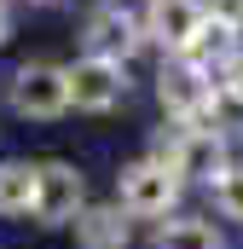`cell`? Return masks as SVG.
Returning a JSON list of instances; mask_svg holds the SVG:
<instances>
[{"mask_svg":"<svg viewBox=\"0 0 243 249\" xmlns=\"http://www.w3.org/2000/svg\"><path fill=\"white\" fill-rule=\"evenodd\" d=\"M151 162H162L174 180H208V186L232 168V162H226V139H220L214 127H191V122L174 127L168 139H156V157H151Z\"/></svg>","mask_w":243,"mask_h":249,"instance_id":"1","label":"cell"},{"mask_svg":"<svg viewBox=\"0 0 243 249\" xmlns=\"http://www.w3.org/2000/svg\"><path fill=\"white\" fill-rule=\"evenodd\" d=\"M87 209V180H81V168L75 162H35V203H29V214L41 220V226H64V220H75Z\"/></svg>","mask_w":243,"mask_h":249,"instance_id":"2","label":"cell"},{"mask_svg":"<svg viewBox=\"0 0 243 249\" xmlns=\"http://www.w3.org/2000/svg\"><path fill=\"white\" fill-rule=\"evenodd\" d=\"M64 93H69V105L75 110H110V105H122V93H127V70H122V58H75L69 70H64Z\"/></svg>","mask_w":243,"mask_h":249,"instance_id":"3","label":"cell"},{"mask_svg":"<svg viewBox=\"0 0 243 249\" xmlns=\"http://www.w3.org/2000/svg\"><path fill=\"white\" fill-rule=\"evenodd\" d=\"M12 105L35 122H52L69 110V93H64V70L58 64H23L12 75Z\"/></svg>","mask_w":243,"mask_h":249,"instance_id":"4","label":"cell"},{"mask_svg":"<svg viewBox=\"0 0 243 249\" xmlns=\"http://www.w3.org/2000/svg\"><path fill=\"white\" fill-rule=\"evenodd\" d=\"M180 197V180L162 168V162H133L122 168V214H168Z\"/></svg>","mask_w":243,"mask_h":249,"instance_id":"5","label":"cell"},{"mask_svg":"<svg viewBox=\"0 0 243 249\" xmlns=\"http://www.w3.org/2000/svg\"><path fill=\"white\" fill-rule=\"evenodd\" d=\"M156 93H162V110H174L180 122H203V116H208V99H214V81L180 58V64H168V70H162Z\"/></svg>","mask_w":243,"mask_h":249,"instance_id":"6","label":"cell"},{"mask_svg":"<svg viewBox=\"0 0 243 249\" xmlns=\"http://www.w3.org/2000/svg\"><path fill=\"white\" fill-rule=\"evenodd\" d=\"M197 29H203V6H197V0H151V35H156L162 47L185 53V47L197 41Z\"/></svg>","mask_w":243,"mask_h":249,"instance_id":"7","label":"cell"},{"mask_svg":"<svg viewBox=\"0 0 243 249\" xmlns=\"http://www.w3.org/2000/svg\"><path fill=\"white\" fill-rule=\"evenodd\" d=\"M185 64L191 70H203V75H214V70H238V29H226V23H214V18H203V29H197V41L185 47Z\"/></svg>","mask_w":243,"mask_h":249,"instance_id":"8","label":"cell"},{"mask_svg":"<svg viewBox=\"0 0 243 249\" xmlns=\"http://www.w3.org/2000/svg\"><path fill=\"white\" fill-rule=\"evenodd\" d=\"M87 47H93V58H127L133 47H139V23L122 12V6H110V12H93L87 18Z\"/></svg>","mask_w":243,"mask_h":249,"instance_id":"9","label":"cell"},{"mask_svg":"<svg viewBox=\"0 0 243 249\" xmlns=\"http://www.w3.org/2000/svg\"><path fill=\"white\" fill-rule=\"evenodd\" d=\"M75 244L81 249H127V220L122 209H81L75 214Z\"/></svg>","mask_w":243,"mask_h":249,"instance_id":"10","label":"cell"},{"mask_svg":"<svg viewBox=\"0 0 243 249\" xmlns=\"http://www.w3.org/2000/svg\"><path fill=\"white\" fill-rule=\"evenodd\" d=\"M29 203H35V168L0 162V214H29Z\"/></svg>","mask_w":243,"mask_h":249,"instance_id":"11","label":"cell"},{"mask_svg":"<svg viewBox=\"0 0 243 249\" xmlns=\"http://www.w3.org/2000/svg\"><path fill=\"white\" fill-rule=\"evenodd\" d=\"M156 249H226V238L208 220H168L156 232Z\"/></svg>","mask_w":243,"mask_h":249,"instance_id":"12","label":"cell"},{"mask_svg":"<svg viewBox=\"0 0 243 249\" xmlns=\"http://www.w3.org/2000/svg\"><path fill=\"white\" fill-rule=\"evenodd\" d=\"M214 203L226 220H243V162H232L220 180H214Z\"/></svg>","mask_w":243,"mask_h":249,"instance_id":"13","label":"cell"},{"mask_svg":"<svg viewBox=\"0 0 243 249\" xmlns=\"http://www.w3.org/2000/svg\"><path fill=\"white\" fill-rule=\"evenodd\" d=\"M208 116H214V133H220V139H226V133L238 139V133H243V105L232 99V93H226V87L208 99Z\"/></svg>","mask_w":243,"mask_h":249,"instance_id":"14","label":"cell"},{"mask_svg":"<svg viewBox=\"0 0 243 249\" xmlns=\"http://www.w3.org/2000/svg\"><path fill=\"white\" fill-rule=\"evenodd\" d=\"M197 6H203V18H214L226 29H243V0H197Z\"/></svg>","mask_w":243,"mask_h":249,"instance_id":"15","label":"cell"},{"mask_svg":"<svg viewBox=\"0 0 243 249\" xmlns=\"http://www.w3.org/2000/svg\"><path fill=\"white\" fill-rule=\"evenodd\" d=\"M226 93H232V99H238V105H243V64H238V70H232V81H226Z\"/></svg>","mask_w":243,"mask_h":249,"instance_id":"16","label":"cell"},{"mask_svg":"<svg viewBox=\"0 0 243 249\" xmlns=\"http://www.w3.org/2000/svg\"><path fill=\"white\" fill-rule=\"evenodd\" d=\"M6 35H12V18H6V6H0V47H6Z\"/></svg>","mask_w":243,"mask_h":249,"instance_id":"17","label":"cell"}]
</instances>
